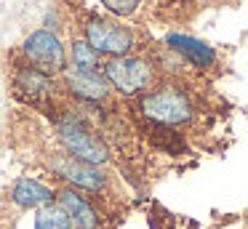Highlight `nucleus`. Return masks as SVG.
Here are the masks:
<instances>
[{
  "instance_id": "obj_13",
  "label": "nucleus",
  "mask_w": 248,
  "mask_h": 229,
  "mask_svg": "<svg viewBox=\"0 0 248 229\" xmlns=\"http://www.w3.org/2000/svg\"><path fill=\"white\" fill-rule=\"evenodd\" d=\"M99 53L88 46V40H75L72 43V67L78 69H96Z\"/></svg>"
},
{
  "instance_id": "obj_12",
  "label": "nucleus",
  "mask_w": 248,
  "mask_h": 229,
  "mask_svg": "<svg viewBox=\"0 0 248 229\" xmlns=\"http://www.w3.org/2000/svg\"><path fill=\"white\" fill-rule=\"evenodd\" d=\"M16 85H19L22 91H27V93H35V96L48 93V91H51L48 75H43L40 69H35V67L22 69V72H19V77H16Z\"/></svg>"
},
{
  "instance_id": "obj_1",
  "label": "nucleus",
  "mask_w": 248,
  "mask_h": 229,
  "mask_svg": "<svg viewBox=\"0 0 248 229\" xmlns=\"http://www.w3.org/2000/svg\"><path fill=\"white\" fill-rule=\"evenodd\" d=\"M59 141L64 144V149L72 154V157L83 160V163H91V165H104L109 160V149L80 117L75 115H67L59 120Z\"/></svg>"
},
{
  "instance_id": "obj_8",
  "label": "nucleus",
  "mask_w": 248,
  "mask_h": 229,
  "mask_svg": "<svg viewBox=\"0 0 248 229\" xmlns=\"http://www.w3.org/2000/svg\"><path fill=\"white\" fill-rule=\"evenodd\" d=\"M59 205L70 213L72 224L78 229H96L99 227V216L91 205L86 202V197H80L75 189H64L59 195Z\"/></svg>"
},
{
  "instance_id": "obj_2",
  "label": "nucleus",
  "mask_w": 248,
  "mask_h": 229,
  "mask_svg": "<svg viewBox=\"0 0 248 229\" xmlns=\"http://www.w3.org/2000/svg\"><path fill=\"white\" fill-rule=\"evenodd\" d=\"M141 112L150 120L163 122V125H179L192 117V107H189L187 96L176 88H157L141 99Z\"/></svg>"
},
{
  "instance_id": "obj_9",
  "label": "nucleus",
  "mask_w": 248,
  "mask_h": 229,
  "mask_svg": "<svg viewBox=\"0 0 248 229\" xmlns=\"http://www.w3.org/2000/svg\"><path fill=\"white\" fill-rule=\"evenodd\" d=\"M11 200L19 208H43L54 202V192L35 179H19L11 189Z\"/></svg>"
},
{
  "instance_id": "obj_3",
  "label": "nucleus",
  "mask_w": 248,
  "mask_h": 229,
  "mask_svg": "<svg viewBox=\"0 0 248 229\" xmlns=\"http://www.w3.org/2000/svg\"><path fill=\"white\" fill-rule=\"evenodd\" d=\"M24 56L30 59L35 69L43 75H56L67 69V53L62 40L48 30H35L32 35L24 40Z\"/></svg>"
},
{
  "instance_id": "obj_14",
  "label": "nucleus",
  "mask_w": 248,
  "mask_h": 229,
  "mask_svg": "<svg viewBox=\"0 0 248 229\" xmlns=\"http://www.w3.org/2000/svg\"><path fill=\"white\" fill-rule=\"evenodd\" d=\"M102 5H107V11H112L115 16H128L136 11L139 0H102Z\"/></svg>"
},
{
  "instance_id": "obj_5",
  "label": "nucleus",
  "mask_w": 248,
  "mask_h": 229,
  "mask_svg": "<svg viewBox=\"0 0 248 229\" xmlns=\"http://www.w3.org/2000/svg\"><path fill=\"white\" fill-rule=\"evenodd\" d=\"M86 40L96 53H107V56L120 59L131 51L134 35L125 27L115 24L109 19H91L86 24Z\"/></svg>"
},
{
  "instance_id": "obj_6",
  "label": "nucleus",
  "mask_w": 248,
  "mask_h": 229,
  "mask_svg": "<svg viewBox=\"0 0 248 229\" xmlns=\"http://www.w3.org/2000/svg\"><path fill=\"white\" fill-rule=\"evenodd\" d=\"M51 168H54L64 181L80 186V189H102V184H104V176L96 170V165L83 163V160L72 157V154L56 157L54 163H51Z\"/></svg>"
},
{
  "instance_id": "obj_10",
  "label": "nucleus",
  "mask_w": 248,
  "mask_h": 229,
  "mask_svg": "<svg viewBox=\"0 0 248 229\" xmlns=\"http://www.w3.org/2000/svg\"><path fill=\"white\" fill-rule=\"evenodd\" d=\"M168 46L176 53H182L184 59H189L198 67H208L214 64V48L205 46L203 40H195L189 35H168Z\"/></svg>"
},
{
  "instance_id": "obj_4",
  "label": "nucleus",
  "mask_w": 248,
  "mask_h": 229,
  "mask_svg": "<svg viewBox=\"0 0 248 229\" xmlns=\"http://www.w3.org/2000/svg\"><path fill=\"white\" fill-rule=\"evenodd\" d=\"M104 77L107 83L112 85L115 91H120L123 96H134L139 91H144L152 80V69L147 61L141 59H128V56H120L107 61L104 67Z\"/></svg>"
},
{
  "instance_id": "obj_7",
  "label": "nucleus",
  "mask_w": 248,
  "mask_h": 229,
  "mask_svg": "<svg viewBox=\"0 0 248 229\" xmlns=\"http://www.w3.org/2000/svg\"><path fill=\"white\" fill-rule=\"evenodd\" d=\"M64 80H67V88L86 101H102L109 93L107 77H102L93 69H78V67L64 69Z\"/></svg>"
},
{
  "instance_id": "obj_11",
  "label": "nucleus",
  "mask_w": 248,
  "mask_h": 229,
  "mask_svg": "<svg viewBox=\"0 0 248 229\" xmlns=\"http://www.w3.org/2000/svg\"><path fill=\"white\" fill-rule=\"evenodd\" d=\"M35 229H72V218L62 205L48 202L35 213Z\"/></svg>"
}]
</instances>
